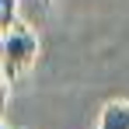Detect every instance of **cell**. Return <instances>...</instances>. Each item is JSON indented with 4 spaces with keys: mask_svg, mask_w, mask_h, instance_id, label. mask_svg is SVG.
Returning <instances> with one entry per match:
<instances>
[{
    "mask_svg": "<svg viewBox=\"0 0 129 129\" xmlns=\"http://www.w3.org/2000/svg\"><path fill=\"white\" fill-rule=\"evenodd\" d=\"M39 59V39L31 35V28L24 24H14L4 39H0V73L7 80L28 73Z\"/></svg>",
    "mask_w": 129,
    "mask_h": 129,
    "instance_id": "obj_1",
    "label": "cell"
},
{
    "mask_svg": "<svg viewBox=\"0 0 129 129\" xmlns=\"http://www.w3.org/2000/svg\"><path fill=\"white\" fill-rule=\"evenodd\" d=\"M98 129H129V101H108L101 108Z\"/></svg>",
    "mask_w": 129,
    "mask_h": 129,
    "instance_id": "obj_2",
    "label": "cell"
},
{
    "mask_svg": "<svg viewBox=\"0 0 129 129\" xmlns=\"http://www.w3.org/2000/svg\"><path fill=\"white\" fill-rule=\"evenodd\" d=\"M14 18H18V0H0V39L18 24Z\"/></svg>",
    "mask_w": 129,
    "mask_h": 129,
    "instance_id": "obj_3",
    "label": "cell"
},
{
    "mask_svg": "<svg viewBox=\"0 0 129 129\" xmlns=\"http://www.w3.org/2000/svg\"><path fill=\"white\" fill-rule=\"evenodd\" d=\"M7 98H11V80H7V77L0 73V112L7 108Z\"/></svg>",
    "mask_w": 129,
    "mask_h": 129,
    "instance_id": "obj_4",
    "label": "cell"
},
{
    "mask_svg": "<svg viewBox=\"0 0 129 129\" xmlns=\"http://www.w3.org/2000/svg\"><path fill=\"white\" fill-rule=\"evenodd\" d=\"M0 129H7V126H4V122H0Z\"/></svg>",
    "mask_w": 129,
    "mask_h": 129,
    "instance_id": "obj_5",
    "label": "cell"
}]
</instances>
